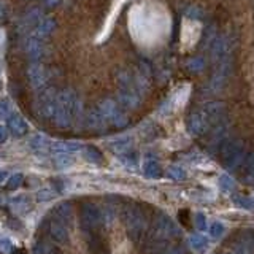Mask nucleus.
<instances>
[{
  "label": "nucleus",
  "mask_w": 254,
  "mask_h": 254,
  "mask_svg": "<svg viewBox=\"0 0 254 254\" xmlns=\"http://www.w3.org/2000/svg\"><path fill=\"white\" fill-rule=\"evenodd\" d=\"M206 127V116L203 113H194L189 118V132L198 135L205 130Z\"/></svg>",
  "instance_id": "8"
},
{
  "label": "nucleus",
  "mask_w": 254,
  "mask_h": 254,
  "mask_svg": "<svg viewBox=\"0 0 254 254\" xmlns=\"http://www.w3.org/2000/svg\"><path fill=\"white\" fill-rule=\"evenodd\" d=\"M143 173L148 178H159L161 177V167H159L157 161L154 159H146L145 164H143Z\"/></svg>",
  "instance_id": "11"
},
{
  "label": "nucleus",
  "mask_w": 254,
  "mask_h": 254,
  "mask_svg": "<svg viewBox=\"0 0 254 254\" xmlns=\"http://www.w3.org/2000/svg\"><path fill=\"white\" fill-rule=\"evenodd\" d=\"M8 127H10V130L14 135H22L27 130V124L21 116H13L10 121H8Z\"/></svg>",
  "instance_id": "13"
},
{
  "label": "nucleus",
  "mask_w": 254,
  "mask_h": 254,
  "mask_svg": "<svg viewBox=\"0 0 254 254\" xmlns=\"http://www.w3.org/2000/svg\"><path fill=\"white\" fill-rule=\"evenodd\" d=\"M84 157H86V161H89L92 164H102L103 162V156L102 153L97 149V148H94V146H89V148H86L84 151Z\"/></svg>",
  "instance_id": "17"
},
{
  "label": "nucleus",
  "mask_w": 254,
  "mask_h": 254,
  "mask_svg": "<svg viewBox=\"0 0 254 254\" xmlns=\"http://www.w3.org/2000/svg\"><path fill=\"white\" fill-rule=\"evenodd\" d=\"M169 175L173 180H185L186 178V172L181 169V167H170Z\"/></svg>",
  "instance_id": "22"
},
{
  "label": "nucleus",
  "mask_w": 254,
  "mask_h": 254,
  "mask_svg": "<svg viewBox=\"0 0 254 254\" xmlns=\"http://www.w3.org/2000/svg\"><path fill=\"white\" fill-rule=\"evenodd\" d=\"M86 243L89 254H110L108 242L100 234H87Z\"/></svg>",
  "instance_id": "5"
},
{
  "label": "nucleus",
  "mask_w": 254,
  "mask_h": 254,
  "mask_svg": "<svg viewBox=\"0 0 254 254\" xmlns=\"http://www.w3.org/2000/svg\"><path fill=\"white\" fill-rule=\"evenodd\" d=\"M0 253H2V254H11L13 253V245H11L10 240H8V238L0 240Z\"/></svg>",
  "instance_id": "25"
},
{
  "label": "nucleus",
  "mask_w": 254,
  "mask_h": 254,
  "mask_svg": "<svg viewBox=\"0 0 254 254\" xmlns=\"http://www.w3.org/2000/svg\"><path fill=\"white\" fill-rule=\"evenodd\" d=\"M221 156L224 159V164L227 169H237L245 161V156H243V148H242V143L240 141H229L226 143L224 146L221 149Z\"/></svg>",
  "instance_id": "3"
},
{
  "label": "nucleus",
  "mask_w": 254,
  "mask_h": 254,
  "mask_svg": "<svg viewBox=\"0 0 254 254\" xmlns=\"http://www.w3.org/2000/svg\"><path fill=\"white\" fill-rule=\"evenodd\" d=\"M53 151H56V153H75V151H78L79 148H81V145L79 143H70V141H58V143H53L51 145Z\"/></svg>",
  "instance_id": "12"
},
{
  "label": "nucleus",
  "mask_w": 254,
  "mask_h": 254,
  "mask_svg": "<svg viewBox=\"0 0 254 254\" xmlns=\"http://www.w3.org/2000/svg\"><path fill=\"white\" fill-rule=\"evenodd\" d=\"M237 203L240 205L242 208H246V210H251V208H254V198H248V197H245V198H242V200H238Z\"/></svg>",
  "instance_id": "27"
},
{
  "label": "nucleus",
  "mask_w": 254,
  "mask_h": 254,
  "mask_svg": "<svg viewBox=\"0 0 254 254\" xmlns=\"http://www.w3.org/2000/svg\"><path fill=\"white\" fill-rule=\"evenodd\" d=\"M167 251V243L162 238L153 237L151 240L145 245V253L146 254H164Z\"/></svg>",
  "instance_id": "10"
},
{
  "label": "nucleus",
  "mask_w": 254,
  "mask_h": 254,
  "mask_svg": "<svg viewBox=\"0 0 254 254\" xmlns=\"http://www.w3.org/2000/svg\"><path fill=\"white\" fill-rule=\"evenodd\" d=\"M253 246H250L246 242L242 243H237L235 245V253L234 254H253Z\"/></svg>",
  "instance_id": "24"
},
{
  "label": "nucleus",
  "mask_w": 254,
  "mask_h": 254,
  "mask_svg": "<svg viewBox=\"0 0 254 254\" xmlns=\"http://www.w3.org/2000/svg\"><path fill=\"white\" fill-rule=\"evenodd\" d=\"M219 186L222 190H232L234 189V180L229 178L227 175H222L219 178Z\"/></svg>",
  "instance_id": "23"
},
{
  "label": "nucleus",
  "mask_w": 254,
  "mask_h": 254,
  "mask_svg": "<svg viewBox=\"0 0 254 254\" xmlns=\"http://www.w3.org/2000/svg\"><path fill=\"white\" fill-rule=\"evenodd\" d=\"M222 234H224V226H222L221 222H213L210 227V235L213 238H221Z\"/></svg>",
  "instance_id": "21"
},
{
  "label": "nucleus",
  "mask_w": 254,
  "mask_h": 254,
  "mask_svg": "<svg viewBox=\"0 0 254 254\" xmlns=\"http://www.w3.org/2000/svg\"><path fill=\"white\" fill-rule=\"evenodd\" d=\"M130 145H132L130 138H121V140H116V141L111 143V149H113L115 153L126 154L127 151L130 149Z\"/></svg>",
  "instance_id": "16"
},
{
  "label": "nucleus",
  "mask_w": 254,
  "mask_h": 254,
  "mask_svg": "<svg viewBox=\"0 0 254 254\" xmlns=\"http://www.w3.org/2000/svg\"><path fill=\"white\" fill-rule=\"evenodd\" d=\"M175 235H180L177 224L165 213H157L154 219V237L167 240V238H172Z\"/></svg>",
  "instance_id": "4"
},
{
  "label": "nucleus",
  "mask_w": 254,
  "mask_h": 254,
  "mask_svg": "<svg viewBox=\"0 0 254 254\" xmlns=\"http://www.w3.org/2000/svg\"><path fill=\"white\" fill-rule=\"evenodd\" d=\"M124 224H126V230L127 235H129L132 240H140V237L143 235L146 229V219L145 214H143L138 208L135 206H130L127 208L124 213Z\"/></svg>",
  "instance_id": "2"
},
{
  "label": "nucleus",
  "mask_w": 254,
  "mask_h": 254,
  "mask_svg": "<svg viewBox=\"0 0 254 254\" xmlns=\"http://www.w3.org/2000/svg\"><path fill=\"white\" fill-rule=\"evenodd\" d=\"M245 235V242L248 243L250 246H254V230H246V232L243 234Z\"/></svg>",
  "instance_id": "28"
},
{
  "label": "nucleus",
  "mask_w": 254,
  "mask_h": 254,
  "mask_svg": "<svg viewBox=\"0 0 254 254\" xmlns=\"http://www.w3.org/2000/svg\"><path fill=\"white\" fill-rule=\"evenodd\" d=\"M229 50H230V43H229L227 37H221V38L213 42V56L216 59L226 58V56L229 54Z\"/></svg>",
  "instance_id": "9"
},
{
  "label": "nucleus",
  "mask_w": 254,
  "mask_h": 254,
  "mask_svg": "<svg viewBox=\"0 0 254 254\" xmlns=\"http://www.w3.org/2000/svg\"><path fill=\"white\" fill-rule=\"evenodd\" d=\"M222 113H224V105L222 103H208L203 111L206 119H219Z\"/></svg>",
  "instance_id": "14"
},
{
  "label": "nucleus",
  "mask_w": 254,
  "mask_h": 254,
  "mask_svg": "<svg viewBox=\"0 0 254 254\" xmlns=\"http://www.w3.org/2000/svg\"><path fill=\"white\" fill-rule=\"evenodd\" d=\"M164 254H183V250L181 248H170V250H167Z\"/></svg>",
  "instance_id": "31"
},
{
  "label": "nucleus",
  "mask_w": 254,
  "mask_h": 254,
  "mask_svg": "<svg viewBox=\"0 0 254 254\" xmlns=\"http://www.w3.org/2000/svg\"><path fill=\"white\" fill-rule=\"evenodd\" d=\"M6 130L3 129V127H0V143H3L5 140H6Z\"/></svg>",
  "instance_id": "32"
},
{
  "label": "nucleus",
  "mask_w": 254,
  "mask_h": 254,
  "mask_svg": "<svg viewBox=\"0 0 254 254\" xmlns=\"http://www.w3.org/2000/svg\"><path fill=\"white\" fill-rule=\"evenodd\" d=\"M189 243L197 251H202L203 248H206V238L202 237V235H192V237H190Z\"/></svg>",
  "instance_id": "18"
},
{
  "label": "nucleus",
  "mask_w": 254,
  "mask_h": 254,
  "mask_svg": "<svg viewBox=\"0 0 254 254\" xmlns=\"http://www.w3.org/2000/svg\"><path fill=\"white\" fill-rule=\"evenodd\" d=\"M10 107H8V103L6 102H0V119H3V118H6L8 116V110Z\"/></svg>",
  "instance_id": "29"
},
{
  "label": "nucleus",
  "mask_w": 254,
  "mask_h": 254,
  "mask_svg": "<svg viewBox=\"0 0 254 254\" xmlns=\"http://www.w3.org/2000/svg\"><path fill=\"white\" fill-rule=\"evenodd\" d=\"M11 254H26V253H24V251H21V250H16V251H13Z\"/></svg>",
  "instance_id": "33"
},
{
  "label": "nucleus",
  "mask_w": 254,
  "mask_h": 254,
  "mask_svg": "<svg viewBox=\"0 0 254 254\" xmlns=\"http://www.w3.org/2000/svg\"><path fill=\"white\" fill-rule=\"evenodd\" d=\"M73 161H75V159L71 157L70 154H67V153H59V154L54 156L53 164H54L56 169L61 170V169H67V167H70L71 164H73Z\"/></svg>",
  "instance_id": "15"
},
{
  "label": "nucleus",
  "mask_w": 254,
  "mask_h": 254,
  "mask_svg": "<svg viewBox=\"0 0 254 254\" xmlns=\"http://www.w3.org/2000/svg\"><path fill=\"white\" fill-rule=\"evenodd\" d=\"M54 197H56V192L53 189H42L37 194V200L38 202H48V200H53Z\"/></svg>",
  "instance_id": "20"
},
{
  "label": "nucleus",
  "mask_w": 254,
  "mask_h": 254,
  "mask_svg": "<svg viewBox=\"0 0 254 254\" xmlns=\"http://www.w3.org/2000/svg\"><path fill=\"white\" fill-rule=\"evenodd\" d=\"M50 237L58 245H65V243H68V238H70L68 227L65 224H62L59 219L54 218L50 222Z\"/></svg>",
  "instance_id": "6"
},
{
  "label": "nucleus",
  "mask_w": 254,
  "mask_h": 254,
  "mask_svg": "<svg viewBox=\"0 0 254 254\" xmlns=\"http://www.w3.org/2000/svg\"><path fill=\"white\" fill-rule=\"evenodd\" d=\"M243 165H245V169L248 173H254V154L246 157L243 161Z\"/></svg>",
  "instance_id": "26"
},
{
  "label": "nucleus",
  "mask_w": 254,
  "mask_h": 254,
  "mask_svg": "<svg viewBox=\"0 0 254 254\" xmlns=\"http://www.w3.org/2000/svg\"><path fill=\"white\" fill-rule=\"evenodd\" d=\"M79 222L83 230L87 234H100L105 221H103L102 210L94 202H84L79 210Z\"/></svg>",
  "instance_id": "1"
},
{
  "label": "nucleus",
  "mask_w": 254,
  "mask_h": 254,
  "mask_svg": "<svg viewBox=\"0 0 254 254\" xmlns=\"http://www.w3.org/2000/svg\"><path fill=\"white\" fill-rule=\"evenodd\" d=\"M22 180H24V175H22V173H14V175H11L10 178H8V181H6V188H8V189H16V188H19V186H21V183H22Z\"/></svg>",
  "instance_id": "19"
},
{
  "label": "nucleus",
  "mask_w": 254,
  "mask_h": 254,
  "mask_svg": "<svg viewBox=\"0 0 254 254\" xmlns=\"http://www.w3.org/2000/svg\"><path fill=\"white\" fill-rule=\"evenodd\" d=\"M56 219H59L62 224H65L68 229L73 227V206L68 202H62L54 208Z\"/></svg>",
  "instance_id": "7"
},
{
  "label": "nucleus",
  "mask_w": 254,
  "mask_h": 254,
  "mask_svg": "<svg viewBox=\"0 0 254 254\" xmlns=\"http://www.w3.org/2000/svg\"><path fill=\"white\" fill-rule=\"evenodd\" d=\"M195 222H197V227H198V229H205V226H206V224H205V222H206V221H205V216H203L202 213H198L197 216H195Z\"/></svg>",
  "instance_id": "30"
}]
</instances>
